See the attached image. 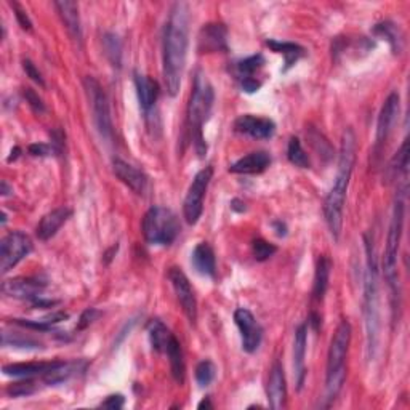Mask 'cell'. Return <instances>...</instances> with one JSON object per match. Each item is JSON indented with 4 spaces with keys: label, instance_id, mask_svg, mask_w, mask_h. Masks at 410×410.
I'll use <instances>...</instances> for the list:
<instances>
[{
    "label": "cell",
    "instance_id": "6da1fadb",
    "mask_svg": "<svg viewBox=\"0 0 410 410\" xmlns=\"http://www.w3.org/2000/svg\"><path fill=\"white\" fill-rule=\"evenodd\" d=\"M189 44V13L186 4H175L164 28L162 76L170 97H176L186 64Z\"/></svg>",
    "mask_w": 410,
    "mask_h": 410
},
{
    "label": "cell",
    "instance_id": "7a4b0ae2",
    "mask_svg": "<svg viewBox=\"0 0 410 410\" xmlns=\"http://www.w3.org/2000/svg\"><path fill=\"white\" fill-rule=\"evenodd\" d=\"M356 162V135L353 128H346L342 136L340 154H338V169L335 183L324 200V217L332 237L340 239L343 228V210L346 193L351 180Z\"/></svg>",
    "mask_w": 410,
    "mask_h": 410
},
{
    "label": "cell",
    "instance_id": "3957f363",
    "mask_svg": "<svg viewBox=\"0 0 410 410\" xmlns=\"http://www.w3.org/2000/svg\"><path fill=\"white\" fill-rule=\"evenodd\" d=\"M366 242V277H364V318L367 332V358L375 356L380 337L378 310V260L373 241L367 234Z\"/></svg>",
    "mask_w": 410,
    "mask_h": 410
},
{
    "label": "cell",
    "instance_id": "277c9868",
    "mask_svg": "<svg viewBox=\"0 0 410 410\" xmlns=\"http://www.w3.org/2000/svg\"><path fill=\"white\" fill-rule=\"evenodd\" d=\"M407 188H399L396 194L394 207H393V218L390 223L388 237H386V247H385V257H383V272L385 279L391 289V299H393V310L396 308L399 310V275H397V253H399L401 239H402V229H404V213H406V202H404V195H406Z\"/></svg>",
    "mask_w": 410,
    "mask_h": 410
},
{
    "label": "cell",
    "instance_id": "5b68a950",
    "mask_svg": "<svg viewBox=\"0 0 410 410\" xmlns=\"http://www.w3.org/2000/svg\"><path fill=\"white\" fill-rule=\"evenodd\" d=\"M213 101H215V92H213L212 84L202 71H198L194 77L191 98H189L188 103V126L195 151H198L200 157L207 152L202 128H204V123L210 116Z\"/></svg>",
    "mask_w": 410,
    "mask_h": 410
},
{
    "label": "cell",
    "instance_id": "8992f818",
    "mask_svg": "<svg viewBox=\"0 0 410 410\" xmlns=\"http://www.w3.org/2000/svg\"><path fill=\"white\" fill-rule=\"evenodd\" d=\"M349 343H351V324L348 320L338 325L334 338L330 342L329 356H327V378H325V399L327 406L340 393L346 378V362Z\"/></svg>",
    "mask_w": 410,
    "mask_h": 410
},
{
    "label": "cell",
    "instance_id": "52a82bcc",
    "mask_svg": "<svg viewBox=\"0 0 410 410\" xmlns=\"http://www.w3.org/2000/svg\"><path fill=\"white\" fill-rule=\"evenodd\" d=\"M180 222L167 207L154 205L143 218V236L151 246H170L180 234Z\"/></svg>",
    "mask_w": 410,
    "mask_h": 410
},
{
    "label": "cell",
    "instance_id": "ba28073f",
    "mask_svg": "<svg viewBox=\"0 0 410 410\" xmlns=\"http://www.w3.org/2000/svg\"><path fill=\"white\" fill-rule=\"evenodd\" d=\"M84 87L87 92L88 101L92 106V114L95 126L98 128V133L101 138L111 141L112 140V121H111V111H109V101L106 93L101 87L100 82L95 77H85Z\"/></svg>",
    "mask_w": 410,
    "mask_h": 410
},
{
    "label": "cell",
    "instance_id": "9c48e42d",
    "mask_svg": "<svg viewBox=\"0 0 410 410\" xmlns=\"http://www.w3.org/2000/svg\"><path fill=\"white\" fill-rule=\"evenodd\" d=\"M212 176H213L212 167L202 169L200 171H198V175L194 176L183 204V215L188 224H195L202 217V212H204V198L207 189H209Z\"/></svg>",
    "mask_w": 410,
    "mask_h": 410
},
{
    "label": "cell",
    "instance_id": "30bf717a",
    "mask_svg": "<svg viewBox=\"0 0 410 410\" xmlns=\"http://www.w3.org/2000/svg\"><path fill=\"white\" fill-rule=\"evenodd\" d=\"M32 251V239L23 231H11L0 242V271L7 275L10 270L25 260Z\"/></svg>",
    "mask_w": 410,
    "mask_h": 410
},
{
    "label": "cell",
    "instance_id": "8fae6325",
    "mask_svg": "<svg viewBox=\"0 0 410 410\" xmlns=\"http://www.w3.org/2000/svg\"><path fill=\"white\" fill-rule=\"evenodd\" d=\"M234 322L241 332L243 351L248 354L257 351L263 340V327L260 325L253 313L246 308H239L234 311Z\"/></svg>",
    "mask_w": 410,
    "mask_h": 410
},
{
    "label": "cell",
    "instance_id": "7c38bea8",
    "mask_svg": "<svg viewBox=\"0 0 410 410\" xmlns=\"http://www.w3.org/2000/svg\"><path fill=\"white\" fill-rule=\"evenodd\" d=\"M169 279L171 285H174L175 295L178 301H180L184 314H186L189 322L194 325L195 320H198V300H195L191 282L188 281L186 275L180 268H170Z\"/></svg>",
    "mask_w": 410,
    "mask_h": 410
},
{
    "label": "cell",
    "instance_id": "4fadbf2b",
    "mask_svg": "<svg viewBox=\"0 0 410 410\" xmlns=\"http://www.w3.org/2000/svg\"><path fill=\"white\" fill-rule=\"evenodd\" d=\"M401 100L399 95L396 92L391 93L388 98H386L385 104L382 106V111H380L378 122H377V136H375V154L378 156L382 152V147L385 146L386 140L393 130L394 123L397 121V116H399V108H401Z\"/></svg>",
    "mask_w": 410,
    "mask_h": 410
},
{
    "label": "cell",
    "instance_id": "5bb4252c",
    "mask_svg": "<svg viewBox=\"0 0 410 410\" xmlns=\"http://www.w3.org/2000/svg\"><path fill=\"white\" fill-rule=\"evenodd\" d=\"M45 285L47 284L37 277H15L2 284V292L10 299L34 301L42 296Z\"/></svg>",
    "mask_w": 410,
    "mask_h": 410
},
{
    "label": "cell",
    "instance_id": "9a60e30c",
    "mask_svg": "<svg viewBox=\"0 0 410 410\" xmlns=\"http://www.w3.org/2000/svg\"><path fill=\"white\" fill-rule=\"evenodd\" d=\"M228 29L219 23H209L200 29L198 35V52L199 53H217L227 52Z\"/></svg>",
    "mask_w": 410,
    "mask_h": 410
},
{
    "label": "cell",
    "instance_id": "2e32d148",
    "mask_svg": "<svg viewBox=\"0 0 410 410\" xmlns=\"http://www.w3.org/2000/svg\"><path fill=\"white\" fill-rule=\"evenodd\" d=\"M234 128L237 133L252 136L255 140H268L276 132V123L266 117L243 114L236 119Z\"/></svg>",
    "mask_w": 410,
    "mask_h": 410
},
{
    "label": "cell",
    "instance_id": "e0dca14e",
    "mask_svg": "<svg viewBox=\"0 0 410 410\" xmlns=\"http://www.w3.org/2000/svg\"><path fill=\"white\" fill-rule=\"evenodd\" d=\"M266 394H268L271 409L275 410L285 409V404H287V385H285L282 364L279 361H276L271 367L268 386H266Z\"/></svg>",
    "mask_w": 410,
    "mask_h": 410
},
{
    "label": "cell",
    "instance_id": "ac0fdd59",
    "mask_svg": "<svg viewBox=\"0 0 410 410\" xmlns=\"http://www.w3.org/2000/svg\"><path fill=\"white\" fill-rule=\"evenodd\" d=\"M112 169H114V174L119 180L132 189L133 193L136 194L145 193V189L147 186V176L143 174L140 169L133 167L132 164H128L122 159L112 160Z\"/></svg>",
    "mask_w": 410,
    "mask_h": 410
},
{
    "label": "cell",
    "instance_id": "d6986e66",
    "mask_svg": "<svg viewBox=\"0 0 410 410\" xmlns=\"http://www.w3.org/2000/svg\"><path fill=\"white\" fill-rule=\"evenodd\" d=\"M306 340H308V327L306 324L299 325L295 330V342H294V370H295V383L296 390L303 388L306 378Z\"/></svg>",
    "mask_w": 410,
    "mask_h": 410
},
{
    "label": "cell",
    "instance_id": "ffe728a7",
    "mask_svg": "<svg viewBox=\"0 0 410 410\" xmlns=\"http://www.w3.org/2000/svg\"><path fill=\"white\" fill-rule=\"evenodd\" d=\"M271 156L265 151H255L241 157L231 165L229 171L237 175H257L270 167Z\"/></svg>",
    "mask_w": 410,
    "mask_h": 410
},
{
    "label": "cell",
    "instance_id": "44dd1931",
    "mask_svg": "<svg viewBox=\"0 0 410 410\" xmlns=\"http://www.w3.org/2000/svg\"><path fill=\"white\" fill-rule=\"evenodd\" d=\"M71 215H73V212H71L68 207H58V209L49 212L47 215H44L42 219H40L35 234H37L40 241L52 239V237L58 233L59 228L68 222Z\"/></svg>",
    "mask_w": 410,
    "mask_h": 410
},
{
    "label": "cell",
    "instance_id": "7402d4cb",
    "mask_svg": "<svg viewBox=\"0 0 410 410\" xmlns=\"http://www.w3.org/2000/svg\"><path fill=\"white\" fill-rule=\"evenodd\" d=\"M59 361L50 362H16V364H7L2 367V372L8 377L16 378H34V377H44L47 372L52 370L53 367L58 366Z\"/></svg>",
    "mask_w": 410,
    "mask_h": 410
},
{
    "label": "cell",
    "instance_id": "603a6c76",
    "mask_svg": "<svg viewBox=\"0 0 410 410\" xmlns=\"http://www.w3.org/2000/svg\"><path fill=\"white\" fill-rule=\"evenodd\" d=\"M55 8L58 11L59 18H61L63 25L66 26L68 32L76 42H82V26H80V16H79V5L76 2H69V0H63V2H55Z\"/></svg>",
    "mask_w": 410,
    "mask_h": 410
},
{
    "label": "cell",
    "instance_id": "cb8c5ba5",
    "mask_svg": "<svg viewBox=\"0 0 410 410\" xmlns=\"http://www.w3.org/2000/svg\"><path fill=\"white\" fill-rule=\"evenodd\" d=\"M135 87H136V95H138V101L141 109L150 114L151 109L156 106V101L159 98V84L151 77L143 76V74H135Z\"/></svg>",
    "mask_w": 410,
    "mask_h": 410
},
{
    "label": "cell",
    "instance_id": "d4e9b609",
    "mask_svg": "<svg viewBox=\"0 0 410 410\" xmlns=\"http://www.w3.org/2000/svg\"><path fill=\"white\" fill-rule=\"evenodd\" d=\"M191 263L199 275L207 277H215L217 275L215 253H213V248L207 242H200L195 246L191 255Z\"/></svg>",
    "mask_w": 410,
    "mask_h": 410
},
{
    "label": "cell",
    "instance_id": "484cf974",
    "mask_svg": "<svg viewBox=\"0 0 410 410\" xmlns=\"http://www.w3.org/2000/svg\"><path fill=\"white\" fill-rule=\"evenodd\" d=\"M146 330H147V337H150V342L154 351L165 354V349H167L169 343L171 342V338L175 337L167 329V325L159 319H151L146 325Z\"/></svg>",
    "mask_w": 410,
    "mask_h": 410
},
{
    "label": "cell",
    "instance_id": "4316f807",
    "mask_svg": "<svg viewBox=\"0 0 410 410\" xmlns=\"http://www.w3.org/2000/svg\"><path fill=\"white\" fill-rule=\"evenodd\" d=\"M266 45H268L272 52L279 53V55H284V58H285L284 73H287L290 68H294L295 64L299 63L300 58L305 56V49L300 47L299 44L281 42V40L270 39V40H266Z\"/></svg>",
    "mask_w": 410,
    "mask_h": 410
},
{
    "label": "cell",
    "instance_id": "83f0119b",
    "mask_svg": "<svg viewBox=\"0 0 410 410\" xmlns=\"http://www.w3.org/2000/svg\"><path fill=\"white\" fill-rule=\"evenodd\" d=\"M332 261L320 255L316 265V275H314V285H313V299L316 301H322L324 295L329 289V279H330Z\"/></svg>",
    "mask_w": 410,
    "mask_h": 410
},
{
    "label": "cell",
    "instance_id": "f1b7e54d",
    "mask_svg": "<svg viewBox=\"0 0 410 410\" xmlns=\"http://www.w3.org/2000/svg\"><path fill=\"white\" fill-rule=\"evenodd\" d=\"M165 354L169 356L171 375H174L176 383L181 385L184 382V375H186V366H184V356H183L181 344L176 340V337L171 338L167 349H165Z\"/></svg>",
    "mask_w": 410,
    "mask_h": 410
},
{
    "label": "cell",
    "instance_id": "f546056e",
    "mask_svg": "<svg viewBox=\"0 0 410 410\" xmlns=\"http://www.w3.org/2000/svg\"><path fill=\"white\" fill-rule=\"evenodd\" d=\"M77 370H79V362H64V361H59L58 366H55L45 373L42 377L44 383L49 385V386H56V385H61L64 382H68V380L76 375Z\"/></svg>",
    "mask_w": 410,
    "mask_h": 410
},
{
    "label": "cell",
    "instance_id": "4dcf8cb0",
    "mask_svg": "<svg viewBox=\"0 0 410 410\" xmlns=\"http://www.w3.org/2000/svg\"><path fill=\"white\" fill-rule=\"evenodd\" d=\"M373 32L378 34L380 37H385L388 40V44L391 45V50L393 53H401L404 49V34L401 32V29L397 28L393 23L386 21V23H380V25L375 26Z\"/></svg>",
    "mask_w": 410,
    "mask_h": 410
},
{
    "label": "cell",
    "instance_id": "1f68e13d",
    "mask_svg": "<svg viewBox=\"0 0 410 410\" xmlns=\"http://www.w3.org/2000/svg\"><path fill=\"white\" fill-rule=\"evenodd\" d=\"M2 344L4 346L21 348V349H40L42 348V343H40L39 340H35L34 337L16 334V332H7V330H4V334H2Z\"/></svg>",
    "mask_w": 410,
    "mask_h": 410
},
{
    "label": "cell",
    "instance_id": "d6a6232c",
    "mask_svg": "<svg viewBox=\"0 0 410 410\" xmlns=\"http://www.w3.org/2000/svg\"><path fill=\"white\" fill-rule=\"evenodd\" d=\"M306 136L308 140H310L311 146L314 147V151H316L324 160H330L334 157V150H332L329 140H327L322 133L318 132L316 128L310 127V130H306Z\"/></svg>",
    "mask_w": 410,
    "mask_h": 410
},
{
    "label": "cell",
    "instance_id": "836d02e7",
    "mask_svg": "<svg viewBox=\"0 0 410 410\" xmlns=\"http://www.w3.org/2000/svg\"><path fill=\"white\" fill-rule=\"evenodd\" d=\"M287 159L290 160V164H294L295 167H300V169H308L311 164L310 157H308V154L305 152V150H303L301 143L296 136H292L289 141Z\"/></svg>",
    "mask_w": 410,
    "mask_h": 410
},
{
    "label": "cell",
    "instance_id": "e575fe53",
    "mask_svg": "<svg viewBox=\"0 0 410 410\" xmlns=\"http://www.w3.org/2000/svg\"><path fill=\"white\" fill-rule=\"evenodd\" d=\"M103 49L104 55L108 56L112 66L121 68L122 59V44L116 34H106L103 37Z\"/></svg>",
    "mask_w": 410,
    "mask_h": 410
},
{
    "label": "cell",
    "instance_id": "d590c367",
    "mask_svg": "<svg viewBox=\"0 0 410 410\" xmlns=\"http://www.w3.org/2000/svg\"><path fill=\"white\" fill-rule=\"evenodd\" d=\"M263 64H265V56L261 55V53H257V55H252L246 59H242V61L237 63V66H236L239 80L253 77V74L257 73L258 69L263 68Z\"/></svg>",
    "mask_w": 410,
    "mask_h": 410
},
{
    "label": "cell",
    "instance_id": "8d00e7d4",
    "mask_svg": "<svg viewBox=\"0 0 410 410\" xmlns=\"http://www.w3.org/2000/svg\"><path fill=\"white\" fill-rule=\"evenodd\" d=\"M217 375V367L212 361H200L198 367H195V382L200 388H207Z\"/></svg>",
    "mask_w": 410,
    "mask_h": 410
},
{
    "label": "cell",
    "instance_id": "74e56055",
    "mask_svg": "<svg viewBox=\"0 0 410 410\" xmlns=\"http://www.w3.org/2000/svg\"><path fill=\"white\" fill-rule=\"evenodd\" d=\"M37 391V385L32 378H23L21 382L11 383L7 386V394L11 397H26Z\"/></svg>",
    "mask_w": 410,
    "mask_h": 410
},
{
    "label": "cell",
    "instance_id": "f35d334b",
    "mask_svg": "<svg viewBox=\"0 0 410 410\" xmlns=\"http://www.w3.org/2000/svg\"><path fill=\"white\" fill-rule=\"evenodd\" d=\"M277 252V247L265 239H257L252 243V253L257 261H266Z\"/></svg>",
    "mask_w": 410,
    "mask_h": 410
},
{
    "label": "cell",
    "instance_id": "ab89813d",
    "mask_svg": "<svg viewBox=\"0 0 410 410\" xmlns=\"http://www.w3.org/2000/svg\"><path fill=\"white\" fill-rule=\"evenodd\" d=\"M28 151L34 157H50L55 156V154H59L55 146L47 145V143H34V145L28 147Z\"/></svg>",
    "mask_w": 410,
    "mask_h": 410
},
{
    "label": "cell",
    "instance_id": "60d3db41",
    "mask_svg": "<svg viewBox=\"0 0 410 410\" xmlns=\"http://www.w3.org/2000/svg\"><path fill=\"white\" fill-rule=\"evenodd\" d=\"M10 5H11V8H13V11H15V16H16V20H18V25L21 26L23 31L31 32L32 31V21L29 20V16H28V13L25 11V8H23L21 5L16 4V2H10Z\"/></svg>",
    "mask_w": 410,
    "mask_h": 410
},
{
    "label": "cell",
    "instance_id": "b9f144b4",
    "mask_svg": "<svg viewBox=\"0 0 410 410\" xmlns=\"http://www.w3.org/2000/svg\"><path fill=\"white\" fill-rule=\"evenodd\" d=\"M23 69H25V73L29 79L34 80L35 84H39L40 87H45V80L42 74H40V71L35 68V64L31 61V59H23Z\"/></svg>",
    "mask_w": 410,
    "mask_h": 410
},
{
    "label": "cell",
    "instance_id": "7bdbcfd3",
    "mask_svg": "<svg viewBox=\"0 0 410 410\" xmlns=\"http://www.w3.org/2000/svg\"><path fill=\"white\" fill-rule=\"evenodd\" d=\"M100 316H101V313L98 310H95V308H88V310H85L84 313H82L79 322H77L76 330L87 329V327L90 325V324H93L95 320H97Z\"/></svg>",
    "mask_w": 410,
    "mask_h": 410
},
{
    "label": "cell",
    "instance_id": "ee69618b",
    "mask_svg": "<svg viewBox=\"0 0 410 410\" xmlns=\"http://www.w3.org/2000/svg\"><path fill=\"white\" fill-rule=\"evenodd\" d=\"M23 95H25V98L29 103V106H31V108L35 112H39V114H40V112L45 111V104H44L42 98H40L39 95L32 90V88H25V92H23Z\"/></svg>",
    "mask_w": 410,
    "mask_h": 410
},
{
    "label": "cell",
    "instance_id": "f6af8a7d",
    "mask_svg": "<svg viewBox=\"0 0 410 410\" xmlns=\"http://www.w3.org/2000/svg\"><path fill=\"white\" fill-rule=\"evenodd\" d=\"M123 404H126V397H123L122 394H111L106 397V401L101 402V407L119 410L123 407Z\"/></svg>",
    "mask_w": 410,
    "mask_h": 410
},
{
    "label": "cell",
    "instance_id": "bcb514c9",
    "mask_svg": "<svg viewBox=\"0 0 410 410\" xmlns=\"http://www.w3.org/2000/svg\"><path fill=\"white\" fill-rule=\"evenodd\" d=\"M241 87H242L243 92L255 93V92L260 90L261 82H258L257 79H255V77H248V79H241Z\"/></svg>",
    "mask_w": 410,
    "mask_h": 410
},
{
    "label": "cell",
    "instance_id": "7dc6e473",
    "mask_svg": "<svg viewBox=\"0 0 410 410\" xmlns=\"http://www.w3.org/2000/svg\"><path fill=\"white\" fill-rule=\"evenodd\" d=\"M231 209H233L234 212L242 213V212H246V204L239 199H234L233 202H231Z\"/></svg>",
    "mask_w": 410,
    "mask_h": 410
},
{
    "label": "cell",
    "instance_id": "c3c4849f",
    "mask_svg": "<svg viewBox=\"0 0 410 410\" xmlns=\"http://www.w3.org/2000/svg\"><path fill=\"white\" fill-rule=\"evenodd\" d=\"M275 228H276V234L279 237L287 236V227H285L282 222H275Z\"/></svg>",
    "mask_w": 410,
    "mask_h": 410
},
{
    "label": "cell",
    "instance_id": "681fc988",
    "mask_svg": "<svg viewBox=\"0 0 410 410\" xmlns=\"http://www.w3.org/2000/svg\"><path fill=\"white\" fill-rule=\"evenodd\" d=\"M0 188H2V189H0V193H2V195H10L11 193H13V188H10L8 183L5 181V180L2 181V184H0Z\"/></svg>",
    "mask_w": 410,
    "mask_h": 410
},
{
    "label": "cell",
    "instance_id": "f907efd6",
    "mask_svg": "<svg viewBox=\"0 0 410 410\" xmlns=\"http://www.w3.org/2000/svg\"><path fill=\"white\" fill-rule=\"evenodd\" d=\"M20 152H21V150L20 147H13V150H11V156L8 157V162H13V160H16L18 159V156H20Z\"/></svg>",
    "mask_w": 410,
    "mask_h": 410
},
{
    "label": "cell",
    "instance_id": "816d5d0a",
    "mask_svg": "<svg viewBox=\"0 0 410 410\" xmlns=\"http://www.w3.org/2000/svg\"><path fill=\"white\" fill-rule=\"evenodd\" d=\"M212 402H210V397H205L204 401L199 404V409H212Z\"/></svg>",
    "mask_w": 410,
    "mask_h": 410
}]
</instances>
